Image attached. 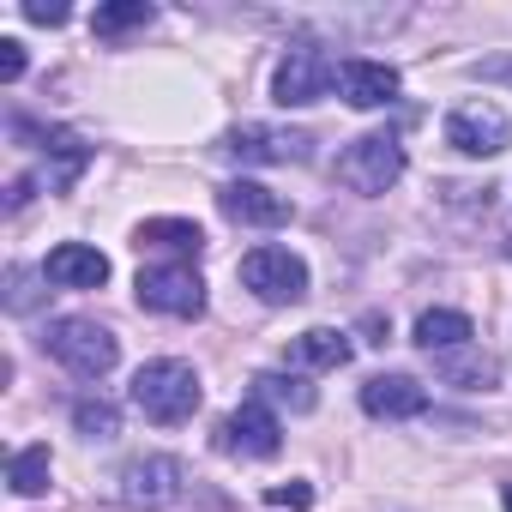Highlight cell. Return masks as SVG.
<instances>
[{
    "instance_id": "obj_24",
    "label": "cell",
    "mask_w": 512,
    "mask_h": 512,
    "mask_svg": "<svg viewBox=\"0 0 512 512\" xmlns=\"http://www.w3.org/2000/svg\"><path fill=\"white\" fill-rule=\"evenodd\" d=\"M37 302H43V296H37V278H31L25 266H13V272H7V308H13V314H31Z\"/></svg>"
},
{
    "instance_id": "obj_7",
    "label": "cell",
    "mask_w": 512,
    "mask_h": 512,
    "mask_svg": "<svg viewBox=\"0 0 512 512\" xmlns=\"http://www.w3.org/2000/svg\"><path fill=\"white\" fill-rule=\"evenodd\" d=\"M446 145L464 151V157H500L512 145V121H506L500 103H482V97L476 103H458L446 115Z\"/></svg>"
},
{
    "instance_id": "obj_15",
    "label": "cell",
    "mask_w": 512,
    "mask_h": 512,
    "mask_svg": "<svg viewBox=\"0 0 512 512\" xmlns=\"http://www.w3.org/2000/svg\"><path fill=\"white\" fill-rule=\"evenodd\" d=\"M338 91H344L350 109H386V103H398V73L386 61H344Z\"/></svg>"
},
{
    "instance_id": "obj_28",
    "label": "cell",
    "mask_w": 512,
    "mask_h": 512,
    "mask_svg": "<svg viewBox=\"0 0 512 512\" xmlns=\"http://www.w3.org/2000/svg\"><path fill=\"white\" fill-rule=\"evenodd\" d=\"M25 19H31V25H67V7H43V0H25Z\"/></svg>"
},
{
    "instance_id": "obj_1",
    "label": "cell",
    "mask_w": 512,
    "mask_h": 512,
    "mask_svg": "<svg viewBox=\"0 0 512 512\" xmlns=\"http://www.w3.org/2000/svg\"><path fill=\"white\" fill-rule=\"evenodd\" d=\"M199 374L187 368V362H175V356H163V362H145L139 374H133V404L151 416V422H163V428H175V422H187L193 410H199Z\"/></svg>"
},
{
    "instance_id": "obj_3",
    "label": "cell",
    "mask_w": 512,
    "mask_h": 512,
    "mask_svg": "<svg viewBox=\"0 0 512 512\" xmlns=\"http://www.w3.org/2000/svg\"><path fill=\"white\" fill-rule=\"evenodd\" d=\"M332 85H338V61H332L320 43H290V55H284L278 73H272V97H278L284 109H308V103L332 97Z\"/></svg>"
},
{
    "instance_id": "obj_16",
    "label": "cell",
    "mask_w": 512,
    "mask_h": 512,
    "mask_svg": "<svg viewBox=\"0 0 512 512\" xmlns=\"http://www.w3.org/2000/svg\"><path fill=\"white\" fill-rule=\"evenodd\" d=\"M139 247L175 253V260L187 266V260H199V253H205V229L187 223V217H151V223H139Z\"/></svg>"
},
{
    "instance_id": "obj_4",
    "label": "cell",
    "mask_w": 512,
    "mask_h": 512,
    "mask_svg": "<svg viewBox=\"0 0 512 512\" xmlns=\"http://www.w3.org/2000/svg\"><path fill=\"white\" fill-rule=\"evenodd\" d=\"M404 175V145L398 133H362L338 151V181L350 193H386Z\"/></svg>"
},
{
    "instance_id": "obj_26",
    "label": "cell",
    "mask_w": 512,
    "mask_h": 512,
    "mask_svg": "<svg viewBox=\"0 0 512 512\" xmlns=\"http://www.w3.org/2000/svg\"><path fill=\"white\" fill-rule=\"evenodd\" d=\"M0 79H25V43L19 37H0Z\"/></svg>"
},
{
    "instance_id": "obj_6",
    "label": "cell",
    "mask_w": 512,
    "mask_h": 512,
    "mask_svg": "<svg viewBox=\"0 0 512 512\" xmlns=\"http://www.w3.org/2000/svg\"><path fill=\"white\" fill-rule=\"evenodd\" d=\"M133 290H139V308H151V314H169V320L205 314V278L193 266H145Z\"/></svg>"
},
{
    "instance_id": "obj_17",
    "label": "cell",
    "mask_w": 512,
    "mask_h": 512,
    "mask_svg": "<svg viewBox=\"0 0 512 512\" xmlns=\"http://www.w3.org/2000/svg\"><path fill=\"white\" fill-rule=\"evenodd\" d=\"M476 338V326H470V314H452V308H428L422 320H416V344L428 350V356H446V350H464Z\"/></svg>"
},
{
    "instance_id": "obj_19",
    "label": "cell",
    "mask_w": 512,
    "mask_h": 512,
    "mask_svg": "<svg viewBox=\"0 0 512 512\" xmlns=\"http://www.w3.org/2000/svg\"><path fill=\"white\" fill-rule=\"evenodd\" d=\"M253 398H260V404H284V410H314L320 404V392L302 380V374H253Z\"/></svg>"
},
{
    "instance_id": "obj_20",
    "label": "cell",
    "mask_w": 512,
    "mask_h": 512,
    "mask_svg": "<svg viewBox=\"0 0 512 512\" xmlns=\"http://www.w3.org/2000/svg\"><path fill=\"white\" fill-rule=\"evenodd\" d=\"M7 482H13V494H25V500L49 494V446H19V452L7 458Z\"/></svg>"
},
{
    "instance_id": "obj_25",
    "label": "cell",
    "mask_w": 512,
    "mask_h": 512,
    "mask_svg": "<svg viewBox=\"0 0 512 512\" xmlns=\"http://www.w3.org/2000/svg\"><path fill=\"white\" fill-rule=\"evenodd\" d=\"M266 506H290V512H308V506H314V488H308V482H278V488H266Z\"/></svg>"
},
{
    "instance_id": "obj_2",
    "label": "cell",
    "mask_w": 512,
    "mask_h": 512,
    "mask_svg": "<svg viewBox=\"0 0 512 512\" xmlns=\"http://www.w3.org/2000/svg\"><path fill=\"white\" fill-rule=\"evenodd\" d=\"M43 350H49L67 374H79V380H103V374L115 368V356H121L115 332L97 326V320H55V326L43 332Z\"/></svg>"
},
{
    "instance_id": "obj_30",
    "label": "cell",
    "mask_w": 512,
    "mask_h": 512,
    "mask_svg": "<svg viewBox=\"0 0 512 512\" xmlns=\"http://www.w3.org/2000/svg\"><path fill=\"white\" fill-rule=\"evenodd\" d=\"M506 260H512V235H506Z\"/></svg>"
},
{
    "instance_id": "obj_12",
    "label": "cell",
    "mask_w": 512,
    "mask_h": 512,
    "mask_svg": "<svg viewBox=\"0 0 512 512\" xmlns=\"http://www.w3.org/2000/svg\"><path fill=\"white\" fill-rule=\"evenodd\" d=\"M217 446H223V452H241V458H272V452L284 446V428H278L272 404L247 398V404L217 428Z\"/></svg>"
},
{
    "instance_id": "obj_29",
    "label": "cell",
    "mask_w": 512,
    "mask_h": 512,
    "mask_svg": "<svg viewBox=\"0 0 512 512\" xmlns=\"http://www.w3.org/2000/svg\"><path fill=\"white\" fill-rule=\"evenodd\" d=\"M506 512H512V482H506Z\"/></svg>"
},
{
    "instance_id": "obj_10",
    "label": "cell",
    "mask_w": 512,
    "mask_h": 512,
    "mask_svg": "<svg viewBox=\"0 0 512 512\" xmlns=\"http://www.w3.org/2000/svg\"><path fill=\"white\" fill-rule=\"evenodd\" d=\"M217 211L229 217V223H241V229H278V223H290V199L284 193H272V187H260V181H223L217 187Z\"/></svg>"
},
{
    "instance_id": "obj_22",
    "label": "cell",
    "mask_w": 512,
    "mask_h": 512,
    "mask_svg": "<svg viewBox=\"0 0 512 512\" xmlns=\"http://www.w3.org/2000/svg\"><path fill=\"white\" fill-rule=\"evenodd\" d=\"M440 380H452V386H494V362L464 344V350H446L440 356Z\"/></svg>"
},
{
    "instance_id": "obj_14",
    "label": "cell",
    "mask_w": 512,
    "mask_h": 512,
    "mask_svg": "<svg viewBox=\"0 0 512 512\" xmlns=\"http://www.w3.org/2000/svg\"><path fill=\"white\" fill-rule=\"evenodd\" d=\"M362 410H368V416H386V422L422 416V410H428V386L410 380V374H374V380L362 386Z\"/></svg>"
},
{
    "instance_id": "obj_11",
    "label": "cell",
    "mask_w": 512,
    "mask_h": 512,
    "mask_svg": "<svg viewBox=\"0 0 512 512\" xmlns=\"http://www.w3.org/2000/svg\"><path fill=\"white\" fill-rule=\"evenodd\" d=\"M181 482H187V470L169 452H145L121 470V500L127 506H169V500H181Z\"/></svg>"
},
{
    "instance_id": "obj_5",
    "label": "cell",
    "mask_w": 512,
    "mask_h": 512,
    "mask_svg": "<svg viewBox=\"0 0 512 512\" xmlns=\"http://www.w3.org/2000/svg\"><path fill=\"white\" fill-rule=\"evenodd\" d=\"M241 284L260 296L266 308H296L308 296V266L296 260L290 247H253L241 260Z\"/></svg>"
},
{
    "instance_id": "obj_18",
    "label": "cell",
    "mask_w": 512,
    "mask_h": 512,
    "mask_svg": "<svg viewBox=\"0 0 512 512\" xmlns=\"http://www.w3.org/2000/svg\"><path fill=\"white\" fill-rule=\"evenodd\" d=\"M290 362L296 368H344L350 362V338L332 332V326H314V332L290 338Z\"/></svg>"
},
{
    "instance_id": "obj_13",
    "label": "cell",
    "mask_w": 512,
    "mask_h": 512,
    "mask_svg": "<svg viewBox=\"0 0 512 512\" xmlns=\"http://www.w3.org/2000/svg\"><path fill=\"white\" fill-rule=\"evenodd\" d=\"M43 278L61 284V290H103L109 284V260L97 247H85V241H61L43 260Z\"/></svg>"
},
{
    "instance_id": "obj_23",
    "label": "cell",
    "mask_w": 512,
    "mask_h": 512,
    "mask_svg": "<svg viewBox=\"0 0 512 512\" xmlns=\"http://www.w3.org/2000/svg\"><path fill=\"white\" fill-rule=\"evenodd\" d=\"M73 428L91 434V440H115V434H121V410H115L109 398H79V404H73Z\"/></svg>"
},
{
    "instance_id": "obj_8",
    "label": "cell",
    "mask_w": 512,
    "mask_h": 512,
    "mask_svg": "<svg viewBox=\"0 0 512 512\" xmlns=\"http://www.w3.org/2000/svg\"><path fill=\"white\" fill-rule=\"evenodd\" d=\"M308 151H314V133L260 127V121H247L223 139V157H235V163H308Z\"/></svg>"
},
{
    "instance_id": "obj_21",
    "label": "cell",
    "mask_w": 512,
    "mask_h": 512,
    "mask_svg": "<svg viewBox=\"0 0 512 512\" xmlns=\"http://www.w3.org/2000/svg\"><path fill=\"white\" fill-rule=\"evenodd\" d=\"M151 19H157L151 0H121V7H97V13H91V31H97V37H121V31L151 25Z\"/></svg>"
},
{
    "instance_id": "obj_9",
    "label": "cell",
    "mask_w": 512,
    "mask_h": 512,
    "mask_svg": "<svg viewBox=\"0 0 512 512\" xmlns=\"http://www.w3.org/2000/svg\"><path fill=\"white\" fill-rule=\"evenodd\" d=\"M13 139H37V151H49V169H43L49 193H67V187L85 175V163H91V145H85L73 127H31V121H13Z\"/></svg>"
},
{
    "instance_id": "obj_27",
    "label": "cell",
    "mask_w": 512,
    "mask_h": 512,
    "mask_svg": "<svg viewBox=\"0 0 512 512\" xmlns=\"http://www.w3.org/2000/svg\"><path fill=\"white\" fill-rule=\"evenodd\" d=\"M470 73L488 79V85H512V55H488V61H476Z\"/></svg>"
}]
</instances>
